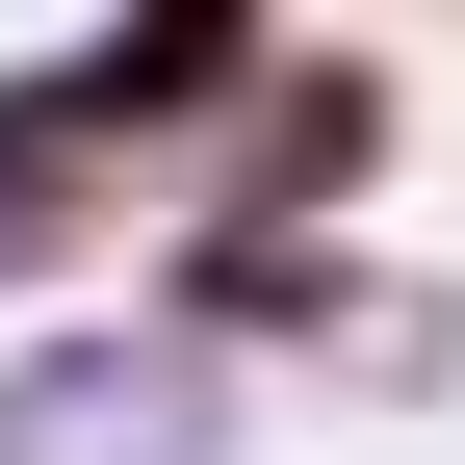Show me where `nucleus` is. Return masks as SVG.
<instances>
[{"label": "nucleus", "instance_id": "nucleus-1", "mask_svg": "<svg viewBox=\"0 0 465 465\" xmlns=\"http://www.w3.org/2000/svg\"><path fill=\"white\" fill-rule=\"evenodd\" d=\"M0 465H207V336H26L0 362Z\"/></svg>", "mask_w": 465, "mask_h": 465}, {"label": "nucleus", "instance_id": "nucleus-2", "mask_svg": "<svg viewBox=\"0 0 465 465\" xmlns=\"http://www.w3.org/2000/svg\"><path fill=\"white\" fill-rule=\"evenodd\" d=\"M362 155H388V78H259V130H232V232L259 259H311V207H362Z\"/></svg>", "mask_w": 465, "mask_h": 465}, {"label": "nucleus", "instance_id": "nucleus-3", "mask_svg": "<svg viewBox=\"0 0 465 465\" xmlns=\"http://www.w3.org/2000/svg\"><path fill=\"white\" fill-rule=\"evenodd\" d=\"M52 232H78V104L26 78V104H0V259H52Z\"/></svg>", "mask_w": 465, "mask_h": 465}]
</instances>
